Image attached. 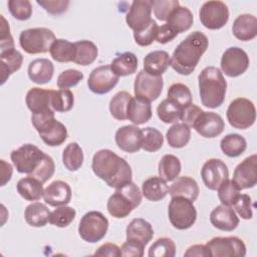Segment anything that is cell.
<instances>
[{"instance_id": "6da1fadb", "label": "cell", "mask_w": 257, "mask_h": 257, "mask_svg": "<svg viewBox=\"0 0 257 257\" xmlns=\"http://www.w3.org/2000/svg\"><path fill=\"white\" fill-rule=\"evenodd\" d=\"M91 169L110 188L117 189L133 180V171L128 163L108 149L97 151L92 158Z\"/></svg>"}, {"instance_id": "7a4b0ae2", "label": "cell", "mask_w": 257, "mask_h": 257, "mask_svg": "<svg viewBox=\"0 0 257 257\" xmlns=\"http://www.w3.org/2000/svg\"><path fill=\"white\" fill-rule=\"evenodd\" d=\"M208 46V37L201 31H194L175 48L170 65L177 73L190 75L195 70Z\"/></svg>"}, {"instance_id": "3957f363", "label": "cell", "mask_w": 257, "mask_h": 257, "mask_svg": "<svg viewBox=\"0 0 257 257\" xmlns=\"http://www.w3.org/2000/svg\"><path fill=\"white\" fill-rule=\"evenodd\" d=\"M198 84L201 102L204 106L217 108L224 102L227 81L218 67H205L198 76Z\"/></svg>"}, {"instance_id": "277c9868", "label": "cell", "mask_w": 257, "mask_h": 257, "mask_svg": "<svg viewBox=\"0 0 257 257\" xmlns=\"http://www.w3.org/2000/svg\"><path fill=\"white\" fill-rule=\"evenodd\" d=\"M142 202V192L133 182H130L117 189L108 198L106 209L112 217L121 219L127 217L134 209Z\"/></svg>"}, {"instance_id": "5b68a950", "label": "cell", "mask_w": 257, "mask_h": 257, "mask_svg": "<svg viewBox=\"0 0 257 257\" xmlns=\"http://www.w3.org/2000/svg\"><path fill=\"white\" fill-rule=\"evenodd\" d=\"M31 122L42 141L49 147L60 146L67 139L66 126L55 119L54 111L32 113Z\"/></svg>"}, {"instance_id": "8992f818", "label": "cell", "mask_w": 257, "mask_h": 257, "mask_svg": "<svg viewBox=\"0 0 257 257\" xmlns=\"http://www.w3.org/2000/svg\"><path fill=\"white\" fill-rule=\"evenodd\" d=\"M55 39L52 30L45 27H36L21 31L19 44L26 53L38 54L49 51Z\"/></svg>"}, {"instance_id": "52a82bcc", "label": "cell", "mask_w": 257, "mask_h": 257, "mask_svg": "<svg viewBox=\"0 0 257 257\" xmlns=\"http://www.w3.org/2000/svg\"><path fill=\"white\" fill-rule=\"evenodd\" d=\"M168 216L174 228L186 230L195 224L197 211L192 201L184 197H172L168 207Z\"/></svg>"}, {"instance_id": "ba28073f", "label": "cell", "mask_w": 257, "mask_h": 257, "mask_svg": "<svg viewBox=\"0 0 257 257\" xmlns=\"http://www.w3.org/2000/svg\"><path fill=\"white\" fill-rule=\"evenodd\" d=\"M226 116L230 125L233 127L238 130L249 128L256 120L255 105L248 98H235L230 102L226 111Z\"/></svg>"}, {"instance_id": "9c48e42d", "label": "cell", "mask_w": 257, "mask_h": 257, "mask_svg": "<svg viewBox=\"0 0 257 257\" xmlns=\"http://www.w3.org/2000/svg\"><path fill=\"white\" fill-rule=\"evenodd\" d=\"M108 220L98 211L85 213L78 224V234L80 238L88 243L100 241L107 232Z\"/></svg>"}, {"instance_id": "30bf717a", "label": "cell", "mask_w": 257, "mask_h": 257, "mask_svg": "<svg viewBox=\"0 0 257 257\" xmlns=\"http://www.w3.org/2000/svg\"><path fill=\"white\" fill-rule=\"evenodd\" d=\"M45 155L46 154L36 146L25 144L18 149L13 150L10 158L18 173L30 176L40 166Z\"/></svg>"}, {"instance_id": "8fae6325", "label": "cell", "mask_w": 257, "mask_h": 257, "mask_svg": "<svg viewBox=\"0 0 257 257\" xmlns=\"http://www.w3.org/2000/svg\"><path fill=\"white\" fill-rule=\"evenodd\" d=\"M199 17L204 27L217 30L227 24L229 20V9L222 1H207L201 6Z\"/></svg>"}, {"instance_id": "7c38bea8", "label": "cell", "mask_w": 257, "mask_h": 257, "mask_svg": "<svg viewBox=\"0 0 257 257\" xmlns=\"http://www.w3.org/2000/svg\"><path fill=\"white\" fill-rule=\"evenodd\" d=\"M213 257H244L246 245L242 239L236 236L214 237L206 243Z\"/></svg>"}, {"instance_id": "4fadbf2b", "label": "cell", "mask_w": 257, "mask_h": 257, "mask_svg": "<svg viewBox=\"0 0 257 257\" xmlns=\"http://www.w3.org/2000/svg\"><path fill=\"white\" fill-rule=\"evenodd\" d=\"M249 56L240 47L227 48L221 57V69L229 77H237L243 74L249 67Z\"/></svg>"}, {"instance_id": "5bb4252c", "label": "cell", "mask_w": 257, "mask_h": 257, "mask_svg": "<svg viewBox=\"0 0 257 257\" xmlns=\"http://www.w3.org/2000/svg\"><path fill=\"white\" fill-rule=\"evenodd\" d=\"M164 79L161 76L151 75L144 69L139 71L134 82L135 95L151 101L156 100L162 93Z\"/></svg>"}, {"instance_id": "9a60e30c", "label": "cell", "mask_w": 257, "mask_h": 257, "mask_svg": "<svg viewBox=\"0 0 257 257\" xmlns=\"http://www.w3.org/2000/svg\"><path fill=\"white\" fill-rule=\"evenodd\" d=\"M117 76L110 65H101L94 68L87 80V86L95 94H104L109 92L118 82Z\"/></svg>"}, {"instance_id": "2e32d148", "label": "cell", "mask_w": 257, "mask_h": 257, "mask_svg": "<svg viewBox=\"0 0 257 257\" xmlns=\"http://www.w3.org/2000/svg\"><path fill=\"white\" fill-rule=\"evenodd\" d=\"M201 177L204 185L209 190L216 191L222 183L228 180V167L220 159H209L204 163L201 169Z\"/></svg>"}, {"instance_id": "e0dca14e", "label": "cell", "mask_w": 257, "mask_h": 257, "mask_svg": "<svg viewBox=\"0 0 257 257\" xmlns=\"http://www.w3.org/2000/svg\"><path fill=\"white\" fill-rule=\"evenodd\" d=\"M154 0H135L125 16V22L130 28L140 31L153 21L152 10Z\"/></svg>"}, {"instance_id": "ac0fdd59", "label": "cell", "mask_w": 257, "mask_h": 257, "mask_svg": "<svg viewBox=\"0 0 257 257\" xmlns=\"http://www.w3.org/2000/svg\"><path fill=\"white\" fill-rule=\"evenodd\" d=\"M241 190L250 189L257 184V155L245 158L234 170L232 179Z\"/></svg>"}, {"instance_id": "d6986e66", "label": "cell", "mask_w": 257, "mask_h": 257, "mask_svg": "<svg viewBox=\"0 0 257 257\" xmlns=\"http://www.w3.org/2000/svg\"><path fill=\"white\" fill-rule=\"evenodd\" d=\"M193 128L201 137L213 139L223 133L225 122L220 114L213 111H203L195 121Z\"/></svg>"}, {"instance_id": "ffe728a7", "label": "cell", "mask_w": 257, "mask_h": 257, "mask_svg": "<svg viewBox=\"0 0 257 257\" xmlns=\"http://www.w3.org/2000/svg\"><path fill=\"white\" fill-rule=\"evenodd\" d=\"M115 144L123 152L133 154L139 152L141 148V128L138 125H123L117 128L114 136Z\"/></svg>"}, {"instance_id": "44dd1931", "label": "cell", "mask_w": 257, "mask_h": 257, "mask_svg": "<svg viewBox=\"0 0 257 257\" xmlns=\"http://www.w3.org/2000/svg\"><path fill=\"white\" fill-rule=\"evenodd\" d=\"M43 199L52 207L65 206L71 201V188L64 181H53L44 189Z\"/></svg>"}, {"instance_id": "7402d4cb", "label": "cell", "mask_w": 257, "mask_h": 257, "mask_svg": "<svg viewBox=\"0 0 257 257\" xmlns=\"http://www.w3.org/2000/svg\"><path fill=\"white\" fill-rule=\"evenodd\" d=\"M211 224L221 231H233L239 225V218L230 206L219 205L210 214Z\"/></svg>"}, {"instance_id": "603a6c76", "label": "cell", "mask_w": 257, "mask_h": 257, "mask_svg": "<svg viewBox=\"0 0 257 257\" xmlns=\"http://www.w3.org/2000/svg\"><path fill=\"white\" fill-rule=\"evenodd\" d=\"M52 89H43L40 87H32L27 91L25 102L32 113H44L54 111L51 107Z\"/></svg>"}, {"instance_id": "cb8c5ba5", "label": "cell", "mask_w": 257, "mask_h": 257, "mask_svg": "<svg viewBox=\"0 0 257 257\" xmlns=\"http://www.w3.org/2000/svg\"><path fill=\"white\" fill-rule=\"evenodd\" d=\"M126 240L133 241L146 247L154 237L152 225L143 218L133 219L126 227Z\"/></svg>"}, {"instance_id": "d4e9b609", "label": "cell", "mask_w": 257, "mask_h": 257, "mask_svg": "<svg viewBox=\"0 0 257 257\" xmlns=\"http://www.w3.org/2000/svg\"><path fill=\"white\" fill-rule=\"evenodd\" d=\"M234 36L241 41H249L257 35V18L252 14H241L233 22Z\"/></svg>"}, {"instance_id": "484cf974", "label": "cell", "mask_w": 257, "mask_h": 257, "mask_svg": "<svg viewBox=\"0 0 257 257\" xmlns=\"http://www.w3.org/2000/svg\"><path fill=\"white\" fill-rule=\"evenodd\" d=\"M27 73L32 82L36 84H45L53 77L54 65L47 58H37L29 63Z\"/></svg>"}, {"instance_id": "4316f807", "label": "cell", "mask_w": 257, "mask_h": 257, "mask_svg": "<svg viewBox=\"0 0 257 257\" xmlns=\"http://www.w3.org/2000/svg\"><path fill=\"white\" fill-rule=\"evenodd\" d=\"M200 193L199 185L195 179L189 176L177 178L169 188L171 197H184L193 203L197 200Z\"/></svg>"}, {"instance_id": "83f0119b", "label": "cell", "mask_w": 257, "mask_h": 257, "mask_svg": "<svg viewBox=\"0 0 257 257\" xmlns=\"http://www.w3.org/2000/svg\"><path fill=\"white\" fill-rule=\"evenodd\" d=\"M171 57L165 50H155L144 58V70L151 75L161 76L170 66Z\"/></svg>"}, {"instance_id": "f1b7e54d", "label": "cell", "mask_w": 257, "mask_h": 257, "mask_svg": "<svg viewBox=\"0 0 257 257\" xmlns=\"http://www.w3.org/2000/svg\"><path fill=\"white\" fill-rule=\"evenodd\" d=\"M152 104L141 97H133L127 108V119L135 125L144 124L152 117Z\"/></svg>"}, {"instance_id": "f546056e", "label": "cell", "mask_w": 257, "mask_h": 257, "mask_svg": "<svg viewBox=\"0 0 257 257\" xmlns=\"http://www.w3.org/2000/svg\"><path fill=\"white\" fill-rule=\"evenodd\" d=\"M169 193L167 182L160 176H153L146 179L142 184L143 196L153 202L163 200Z\"/></svg>"}, {"instance_id": "4dcf8cb0", "label": "cell", "mask_w": 257, "mask_h": 257, "mask_svg": "<svg viewBox=\"0 0 257 257\" xmlns=\"http://www.w3.org/2000/svg\"><path fill=\"white\" fill-rule=\"evenodd\" d=\"M192 12L184 6H178L167 19V25L177 34L189 30L193 24Z\"/></svg>"}, {"instance_id": "1f68e13d", "label": "cell", "mask_w": 257, "mask_h": 257, "mask_svg": "<svg viewBox=\"0 0 257 257\" xmlns=\"http://www.w3.org/2000/svg\"><path fill=\"white\" fill-rule=\"evenodd\" d=\"M50 213L51 212L45 204L40 202H33L26 207L24 218L29 226L40 228L49 222Z\"/></svg>"}, {"instance_id": "d6a6232c", "label": "cell", "mask_w": 257, "mask_h": 257, "mask_svg": "<svg viewBox=\"0 0 257 257\" xmlns=\"http://www.w3.org/2000/svg\"><path fill=\"white\" fill-rule=\"evenodd\" d=\"M18 194L27 201H38L43 197V183L37 179L27 176L18 181L16 185Z\"/></svg>"}, {"instance_id": "836d02e7", "label": "cell", "mask_w": 257, "mask_h": 257, "mask_svg": "<svg viewBox=\"0 0 257 257\" xmlns=\"http://www.w3.org/2000/svg\"><path fill=\"white\" fill-rule=\"evenodd\" d=\"M0 59H1V84H4L7 78L14 72L20 69L23 56L22 54L16 50H8L5 52H0Z\"/></svg>"}, {"instance_id": "e575fe53", "label": "cell", "mask_w": 257, "mask_h": 257, "mask_svg": "<svg viewBox=\"0 0 257 257\" xmlns=\"http://www.w3.org/2000/svg\"><path fill=\"white\" fill-rule=\"evenodd\" d=\"M139 65L138 57L135 53L126 51L118 54L111 62L110 67L117 76L132 75L137 71Z\"/></svg>"}, {"instance_id": "d590c367", "label": "cell", "mask_w": 257, "mask_h": 257, "mask_svg": "<svg viewBox=\"0 0 257 257\" xmlns=\"http://www.w3.org/2000/svg\"><path fill=\"white\" fill-rule=\"evenodd\" d=\"M182 170L181 161L178 157L172 154L163 156L158 165L159 176L166 182H172L176 180Z\"/></svg>"}, {"instance_id": "8d00e7d4", "label": "cell", "mask_w": 257, "mask_h": 257, "mask_svg": "<svg viewBox=\"0 0 257 257\" xmlns=\"http://www.w3.org/2000/svg\"><path fill=\"white\" fill-rule=\"evenodd\" d=\"M75 56L73 62L77 65L87 66L95 61L98 50L96 45L89 40H80L74 42Z\"/></svg>"}, {"instance_id": "74e56055", "label": "cell", "mask_w": 257, "mask_h": 257, "mask_svg": "<svg viewBox=\"0 0 257 257\" xmlns=\"http://www.w3.org/2000/svg\"><path fill=\"white\" fill-rule=\"evenodd\" d=\"M167 142L171 148L181 149L188 145L191 139V127L184 122H176L167 132Z\"/></svg>"}, {"instance_id": "f35d334b", "label": "cell", "mask_w": 257, "mask_h": 257, "mask_svg": "<svg viewBox=\"0 0 257 257\" xmlns=\"http://www.w3.org/2000/svg\"><path fill=\"white\" fill-rule=\"evenodd\" d=\"M221 151L229 158H237L241 156L246 148L247 143L244 137L239 134H229L220 142Z\"/></svg>"}, {"instance_id": "ab89813d", "label": "cell", "mask_w": 257, "mask_h": 257, "mask_svg": "<svg viewBox=\"0 0 257 257\" xmlns=\"http://www.w3.org/2000/svg\"><path fill=\"white\" fill-rule=\"evenodd\" d=\"M49 53L53 60L57 62H70L74 60L75 47L74 43L69 42L66 39H55L52 43Z\"/></svg>"}, {"instance_id": "60d3db41", "label": "cell", "mask_w": 257, "mask_h": 257, "mask_svg": "<svg viewBox=\"0 0 257 257\" xmlns=\"http://www.w3.org/2000/svg\"><path fill=\"white\" fill-rule=\"evenodd\" d=\"M83 151L75 142L68 144L62 152V163L70 172H75L80 169L83 164Z\"/></svg>"}, {"instance_id": "b9f144b4", "label": "cell", "mask_w": 257, "mask_h": 257, "mask_svg": "<svg viewBox=\"0 0 257 257\" xmlns=\"http://www.w3.org/2000/svg\"><path fill=\"white\" fill-rule=\"evenodd\" d=\"M133 96L127 91L115 93L109 101V112L117 120L127 119V108Z\"/></svg>"}, {"instance_id": "7bdbcfd3", "label": "cell", "mask_w": 257, "mask_h": 257, "mask_svg": "<svg viewBox=\"0 0 257 257\" xmlns=\"http://www.w3.org/2000/svg\"><path fill=\"white\" fill-rule=\"evenodd\" d=\"M183 108L170 98H165L157 107L159 118L165 123H173L181 120Z\"/></svg>"}, {"instance_id": "ee69618b", "label": "cell", "mask_w": 257, "mask_h": 257, "mask_svg": "<svg viewBox=\"0 0 257 257\" xmlns=\"http://www.w3.org/2000/svg\"><path fill=\"white\" fill-rule=\"evenodd\" d=\"M164 144V137L155 127L147 126L141 130V148L147 152H157Z\"/></svg>"}, {"instance_id": "f6af8a7d", "label": "cell", "mask_w": 257, "mask_h": 257, "mask_svg": "<svg viewBox=\"0 0 257 257\" xmlns=\"http://www.w3.org/2000/svg\"><path fill=\"white\" fill-rule=\"evenodd\" d=\"M50 103L54 111H57V112L69 111L74 104L73 93L69 89L52 90Z\"/></svg>"}, {"instance_id": "bcb514c9", "label": "cell", "mask_w": 257, "mask_h": 257, "mask_svg": "<svg viewBox=\"0 0 257 257\" xmlns=\"http://www.w3.org/2000/svg\"><path fill=\"white\" fill-rule=\"evenodd\" d=\"M150 257H174L176 255V244L168 237L157 239L148 251Z\"/></svg>"}, {"instance_id": "7dc6e473", "label": "cell", "mask_w": 257, "mask_h": 257, "mask_svg": "<svg viewBox=\"0 0 257 257\" xmlns=\"http://www.w3.org/2000/svg\"><path fill=\"white\" fill-rule=\"evenodd\" d=\"M167 98L178 103L183 109L192 103V93L190 88L184 83H173L167 93Z\"/></svg>"}, {"instance_id": "c3c4849f", "label": "cell", "mask_w": 257, "mask_h": 257, "mask_svg": "<svg viewBox=\"0 0 257 257\" xmlns=\"http://www.w3.org/2000/svg\"><path fill=\"white\" fill-rule=\"evenodd\" d=\"M76 216V212L72 207L68 206H59L56 207L51 213L49 217V223L59 227L64 228L70 225V223L74 220Z\"/></svg>"}, {"instance_id": "681fc988", "label": "cell", "mask_w": 257, "mask_h": 257, "mask_svg": "<svg viewBox=\"0 0 257 257\" xmlns=\"http://www.w3.org/2000/svg\"><path fill=\"white\" fill-rule=\"evenodd\" d=\"M218 190V198L222 205L225 206H233L235 201L240 195L241 189L233 180H226L222 185L217 189Z\"/></svg>"}, {"instance_id": "f907efd6", "label": "cell", "mask_w": 257, "mask_h": 257, "mask_svg": "<svg viewBox=\"0 0 257 257\" xmlns=\"http://www.w3.org/2000/svg\"><path fill=\"white\" fill-rule=\"evenodd\" d=\"M7 5L9 12L17 20H28L32 15V6L28 0H9Z\"/></svg>"}, {"instance_id": "816d5d0a", "label": "cell", "mask_w": 257, "mask_h": 257, "mask_svg": "<svg viewBox=\"0 0 257 257\" xmlns=\"http://www.w3.org/2000/svg\"><path fill=\"white\" fill-rule=\"evenodd\" d=\"M180 6L178 0H154L153 10L156 18L160 21H167L171 13Z\"/></svg>"}, {"instance_id": "f5cc1de1", "label": "cell", "mask_w": 257, "mask_h": 257, "mask_svg": "<svg viewBox=\"0 0 257 257\" xmlns=\"http://www.w3.org/2000/svg\"><path fill=\"white\" fill-rule=\"evenodd\" d=\"M83 79V73L77 69H66L57 77V86L59 89H68L77 85Z\"/></svg>"}, {"instance_id": "db71d44e", "label": "cell", "mask_w": 257, "mask_h": 257, "mask_svg": "<svg viewBox=\"0 0 257 257\" xmlns=\"http://www.w3.org/2000/svg\"><path fill=\"white\" fill-rule=\"evenodd\" d=\"M158 24L153 19V21L148 25L146 28L134 32V38L138 45L140 46H149L151 45L157 37V31H158Z\"/></svg>"}, {"instance_id": "11a10c76", "label": "cell", "mask_w": 257, "mask_h": 257, "mask_svg": "<svg viewBox=\"0 0 257 257\" xmlns=\"http://www.w3.org/2000/svg\"><path fill=\"white\" fill-rule=\"evenodd\" d=\"M54 171H55V165H54L53 159L50 156L45 155L40 166L34 171L32 175H30V177H33L44 184L49 179H51V177L54 174Z\"/></svg>"}, {"instance_id": "9f6ffc18", "label": "cell", "mask_w": 257, "mask_h": 257, "mask_svg": "<svg viewBox=\"0 0 257 257\" xmlns=\"http://www.w3.org/2000/svg\"><path fill=\"white\" fill-rule=\"evenodd\" d=\"M233 207L237 214L244 220H250L253 216L252 212V200L247 194H240Z\"/></svg>"}, {"instance_id": "6f0895ef", "label": "cell", "mask_w": 257, "mask_h": 257, "mask_svg": "<svg viewBox=\"0 0 257 257\" xmlns=\"http://www.w3.org/2000/svg\"><path fill=\"white\" fill-rule=\"evenodd\" d=\"M1 25H0V52H5L8 50L15 49L13 37L10 33V27L3 15L0 16Z\"/></svg>"}, {"instance_id": "680465c9", "label": "cell", "mask_w": 257, "mask_h": 257, "mask_svg": "<svg viewBox=\"0 0 257 257\" xmlns=\"http://www.w3.org/2000/svg\"><path fill=\"white\" fill-rule=\"evenodd\" d=\"M36 3L52 15H59L66 12L69 5L68 0H37Z\"/></svg>"}, {"instance_id": "91938a15", "label": "cell", "mask_w": 257, "mask_h": 257, "mask_svg": "<svg viewBox=\"0 0 257 257\" xmlns=\"http://www.w3.org/2000/svg\"><path fill=\"white\" fill-rule=\"evenodd\" d=\"M204 110L199 107L198 105L194 104V103H191L189 104L188 106H186L184 109H183V112H182V117H181V120L186 123L189 127H193L195 121L197 120V118L199 117V115L203 112Z\"/></svg>"}, {"instance_id": "94428289", "label": "cell", "mask_w": 257, "mask_h": 257, "mask_svg": "<svg viewBox=\"0 0 257 257\" xmlns=\"http://www.w3.org/2000/svg\"><path fill=\"white\" fill-rule=\"evenodd\" d=\"M145 247L133 241H125L120 247L121 256L125 257H142L144 255Z\"/></svg>"}, {"instance_id": "6125c7cd", "label": "cell", "mask_w": 257, "mask_h": 257, "mask_svg": "<svg viewBox=\"0 0 257 257\" xmlns=\"http://www.w3.org/2000/svg\"><path fill=\"white\" fill-rule=\"evenodd\" d=\"M96 256H110V257H119L121 256L120 248L113 243H104L97 248L94 252Z\"/></svg>"}, {"instance_id": "be15d7a7", "label": "cell", "mask_w": 257, "mask_h": 257, "mask_svg": "<svg viewBox=\"0 0 257 257\" xmlns=\"http://www.w3.org/2000/svg\"><path fill=\"white\" fill-rule=\"evenodd\" d=\"M178 34L175 33L166 23L159 26L158 27V31H157V37L156 40L161 43V44H165L168 43L170 41H172Z\"/></svg>"}, {"instance_id": "e7e4bbea", "label": "cell", "mask_w": 257, "mask_h": 257, "mask_svg": "<svg viewBox=\"0 0 257 257\" xmlns=\"http://www.w3.org/2000/svg\"><path fill=\"white\" fill-rule=\"evenodd\" d=\"M186 257H209L211 256L210 251L206 245L203 244H195L190 246L187 251L184 253Z\"/></svg>"}, {"instance_id": "03108f58", "label": "cell", "mask_w": 257, "mask_h": 257, "mask_svg": "<svg viewBox=\"0 0 257 257\" xmlns=\"http://www.w3.org/2000/svg\"><path fill=\"white\" fill-rule=\"evenodd\" d=\"M1 186H5L7 182L10 181L11 179V176H12V173H13V169H12V166L5 162L4 160H1Z\"/></svg>"}]
</instances>
